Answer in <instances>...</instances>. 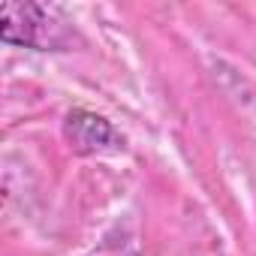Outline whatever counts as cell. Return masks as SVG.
I'll use <instances>...</instances> for the list:
<instances>
[{
	"mask_svg": "<svg viewBox=\"0 0 256 256\" xmlns=\"http://www.w3.org/2000/svg\"><path fill=\"white\" fill-rule=\"evenodd\" d=\"M54 10L40 4H16L6 0L0 6V40L10 46L48 48L60 42V22H54Z\"/></svg>",
	"mask_w": 256,
	"mask_h": 256,
	"instance_id": "6da1fadb",
	"label": "cell"
},
{
	"mask_svg": "<svg viewBox=\"0 0 256 256\" xmlns=\"http://www.w3.org/2000/svg\"><path fill=\"white\" fill-rule=\"evenodd\" d=\"M64 136L72 145V151H78V154H96V151H106V148L118 145L114 126L106 118H100L88 108H76V112L66 114Z\"/></svg>",
	"mask_w": 256,
	"mask_h": 256,
	"instance_id": "7a4b0ae2",
	"label": "cell"
}]
</instances>
